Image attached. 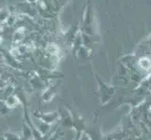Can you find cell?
Here are the masks:
<instances>
[]
</instances>
